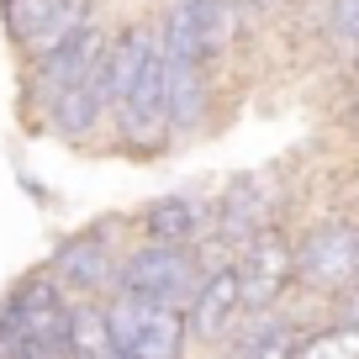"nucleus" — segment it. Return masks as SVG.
I'll list each match as a JSON object with an SVG mask.
<instances>
[{"label":"nucleus","instance_id":"nucleus-1","mask_svg":"<svg viewBox=\"0 0 359 359\" xmlns=\"http://www.w3.org/2000/svg\"><path fill=\"white\" fill-rule=\"evenodd\" d=\"M201 275H206V269H201V254H196V248L143 243V248H133L127 259H116V285H111V291H127V296H137V302L185 312V302L196 296Z\"/></svg>","mask_w":359,"mask_h":359},{"label":"nucleus","instance_id":"nucleus-2","mask_svg":"<svg viewBox=\"0 0 359 359\" xmlns=\"http://www.w3.org/2000/svg\"><path fill=\"white\" fill-rule=\"evenodd\" d=\"M106 333L116 344V359H180L185 354V317L175 306H154L116 291L101 306Z\"/></svg>","mask_w":359,"mask_h":359},{"label":"nucleus","instance_id":"nucleus-3","mask_svg":"<svg viewBox=\"0 0 359 359\" xmlns=\"http://www.w3.org/2000/svg\"><path fill=\"white\" fill-rule=\"evenodd\" d=\"M238 291H243V312H269L296 280V243L280 222L259 227L243 243V259L233 264Z\"/></svg>","mask_w":359,"mask_h":359},{"label":"nucleus","instance_id":"nucleus-4","mask_svg":"<svg viewBox=\"0 0 359 359\" xmlns=\"http://www.w3.org/2000/svg\"><path fill=\"white\" fill-rule=\"evenodd\" d=\"M0 333H16L27 344H37L43 354L64 359V338H69V296L53 275H32L11 291V302L0 306Z\"/></svg>","mask_w":359,"mask_h":359},{"label":"nucleus","instance_id":"nucleus-5","mask_svg":"<svg viewBox=\"0 0 359 359\" xmlns=\"http://www.w3.org/2000/svg\"><path fill=\"white\" fill-rule=\"evenodd\" d=\"M111 116H116V133H122V143L133 148V154H158V148H164V137H169V101H164V58H158V48L133 74V85L116 95Z\"/></svg>","mask_w":359,"mask_h":359},{"label":"nucleus","instance_id":"nucleus-6","mask_svg":"<svg viewBox=\"0 0 359 359\" xmlns=\"http://www.w3.org/2000/svg\"><path fill=\"white\" fill-rule=\"evenodd\" d=\"M359 275V227L348 217H327L296 243V280L312 291H348Z\"/></svg>","mask_w":359,"mask_h":359},{"label":"nucleus","instance_id":"nucleus-7","mask_svg":"<svg viewBox=\"0 0 359 359\" xmlns=\"http://www.w3.org/2000/svg\"><path fill=\"white\" fill-rule=\"evenodd\" d=\"M101 48H106V27H101V22H85L74 37H69V43H58L53 53L32 58V74H27L32 106H48V101H58L64 90H74L79 79H85L90 69H95Z\"/></svg>","mask_w":359,"mask_h":359},{"label":"nucleus","instance_id":"nucleus-8","mask_svg":"<svg viewBox=\"0 0 359 359\" xmlns=\"http://www.w3.org/2000/svg\"><path fill=\"white\" fill-rule=\"evenodd\" d=\"M185 338H196V344H222L227 327L243 317V291H238V275L233 264H217L201 275V285H196V296L185 302Z\"/></svg>","mask_w":359,"mask_h":359},{"label":"nucleus","instance_id":"nucleus-9","mask_svg":"<svg viewBox=\"0 0 359 359\" xmlns=\"http://www.w3.org/2000/svg\"><path fill=\"white\" fill-rule=\"evenodd\" d=\"M164 101H169V133L196 137L212 127V74L196 58H164Z\"/></svg>","mask_w":359,"mask_h":359},{"label":"nucleus","instance_id":"nucleus-10","mask_svg":"<svg viewBox=\"0 0 359 359\" xmlns=\"http://www.w3.org/2000/svg\"><path fill=\"white\" fill-rule=\"evenodd\" d=\"M58 285H74V291H106L116 285V259H111V243H106L101 227H90V233H74L53 248V264H48Z\"/></svg>","mask_w":359,"mask_h":359},{"label":"nucleus","instance_id":"nucleus-11","mask_svg":"<svg viewBox=\"0 0 359 359\" xmlns=\"http://www.w3.org/2000/svg\"><path fill=\"white\" fill-rule=\"evenodd\" d=\"M269 222H275V196H269V185L259 175H238L222 191L217 212H212V233L222 238V243H233V248H243L248 238H254L259 227H269Z\"/></svg>","mask_w":359,"mask_h":359},{"label":"nucleus","instance_id":"nucleus-12","mask_svg":"<svg viewBox=\"0 0 359 359\" xmlns=\"http://www.w3.org/2000/svg\"><path fill=\"white\" fill-rule=\"evenodd\" d=\"M137 227L148 233V243L196 248L206 238V227H212V212H206V201H196V196H158V201L143 206Z\"/></svg>","mask_w":359,"mask_h":359},{"label":"nucleus","instance_id":"nucleus-13","mask_svg":"<svg viewBox=\"0 0 359 359\" xmlns=\"http://www.w3.org/2000/svg\"><path fill=\"white\" fill-rule=\"evenodd\" d=\"M43 111H48V127H53L58 137H69V143H79V137L95 133V127H101V116H106L101 58H95V69H90V74L79 79L74 90H64V95H58V101H48Z\"/></svg>","mask_w":359,"mask_h":359},{"label":"nucleus","instance_id":"nucleus-14","mask_svg":"<svg viewBox=\"0 0 359 359\" xmlns=\"http://www.w3.org/2000/svg\"><path fill=\"white\" fill-rule=\"evenodd\" d=\"M185 16H191V37H196V58L206 69L238 43L243 32V6L238 0H185Z\"/></svg>","mask_w":359,"mask_h":359},{"label":"nucleus","instance_id":"nucleus-15","mask_svg":"<svg viewBox=\"0 0 359 359\" xmlns=\"http://www.w3.org/2000/svg\"><path fill=\"white\" fill-rule=\"evenodd\" d=\"M64 359H116V344H111V333H106L101 302H69Z\"/></svg>","mask_w":359,"mask_h":359},{"label":"nucleus","instance_id":"nucleus-16","mask_svg":"<svg viewBox=\"0 0 359 359\" xmlns=\"http://www.w3.org/2000/svg\"><path fill=\"white\" fill-rule=\"evenodd\" d=\"M85 22H95V0H53L48 22H43V27H37V32L22 43V58L32 64V58L53 53V48H58V43H69V37H74Z\"/></svg>","mask_w":359,"mask_h":359},{"label":"nucleus","instance_id":"nucleus-17","mask_svg":"<svg viewBox=\"0 0 359 359\" xmlns=\"http://www.w3.org/2000/svg\"><path fill=\"white\" fill-rule=\"evenodd\" d=\"M291 359H359V327H354V323L317 327V333L296 338Z\"/></svg>","mask_w":359,"mask_h":359},{"label":"nucleus","instance_id":"nucleus-18","mask_svg":"<svg viewBox=\"0 0 359 359\" xmlns=\"http://www.w3.org/2000/svg\"><path fill=\"white\" fill-rule=\"evenodd\" d=\"M48 11H53V0H0V27H6V37L22 48L27 37L48 22Z\"/></svg>","mask_w":359,"mask_h":359},{"label":"nucleus","instance_id":"nucleus-19","mask_svg":"<svg viewBox=\"0 0 359 359\" xmlns=\"http://www.w3.org/2000/svg\"><path fill=\"white\" fill-rule=\"evenodd\" d=\"M354 37H359V0H333L327 6V43H333V53L348 58Z\"/></svg>","mask_w":359,"mask_h":359},{"label":"nucleus","instance_id":"nucleus-20","mask_svg":"<svg viewBox=\"0 0 359 359\" xmlns=\"http://www.w3.org/2000/svg\"><path fill=\"white\" fill-rule=\"evenodd\" d=\"M0 359H58V354H43L37 344H27L16 333H0Z\"/></svg>","mask_w":359,"mask_h":359},{"label":"nucleus","instance_id":"nucleus-21","mask_svg":"<svg viewBox=\"0 0 359 359\" xmlns=\"http://www.w3.org/2000/svg\"><path fill=\"white\" fill-rule=\"evenodd\" d=\"M243 6V16H275L280 6H291V0H238Z\"/></svg>","mask_w":359,"mask_h":359}]
</instances>
